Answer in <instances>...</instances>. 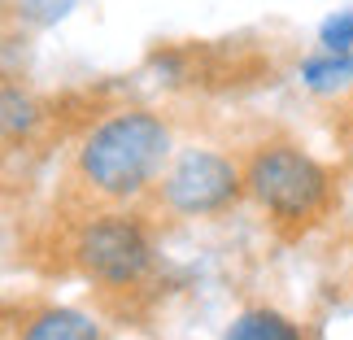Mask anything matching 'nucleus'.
<instances>
[{"instance_id": "9", "label": "nucleus", "mask_w": 353, "mask_h": 340, "mask_svg": "<svg viewBox=\"0 0 353 340\" xmlns=\"http://www.w3.org/2000/svg\"><path fill=\"white\" fill-rule=\"evenodd\" d=\"M319 44L332 48V52H353V9H336L319 26Z\"/></svg>"}, {"instance_id": "2", "label": "nucleus", "mask_w": 353, "mask_h": 340, "mask_svg": "<svg viewBox=\"0 0 353 340\" xmlns=\"http://www.w3.org/2000/svg\"><path fill=\"white\" fill-rule=\"evenodd\" d=\"M244 192L270 214V223L301 227L323 214L332 179L305 148H296L288 140H270L262 148H253L249 161H244Z\"/></svg>"}, {"instance_id": "6", "label": "nucleus", "mask_w": 353, "mask_h": 340, "mask_svg": "<svg viewBox=\"0 0 353 340\" xmlns=\"http://www.w3.org/2000/svg\"><path fill=\"white\" fill-rule=\"evenodd\" d=\"M301 83L319 97H336V92L353 88V52H332L323 48L314 57L301 61Z\"/></svg>"}, {"instance_id": "5", "label": "nucleus", "mask_w": 353, "mask_h": 340, "mask_svg": "<svg viewBox=\"0 0 353 340\" xmlns=\"http://www.w3.org/2000/svg\"><path fill=\"white\" fill-rule=\"evenodd\" d=\"M18 340H101L97 323L65 306H39L18 323Z\"/></svg>"}, {"instance_id": "4", "label": "nucleus", "mask_w": 353, "mask_h": 340, "mask_svg": "<svg viewBox=\"0 0 353 340\" xmlns=\"http://www.w3.org/2000/svg\"><path fill=\"white\" fill-rule=\"evenodd\" d=\"M244 192V166L210 148H188L161 174V206L183 219H210L236 206Z\"/></svg>"}, {"instance_id": "8", "label": "nucleus", "mask_w": 353, "mask_h": 340, "mask_svg": "<svg viewBox=\"0 0 353 340\" xmlns=\"http://www.w3.org/2000/svg\"><path fill=\"white\" fill-rule=\"evenodd\" d=\"M39 122L35 101L18 92L13 83H5V140H18V135H31V127Z\"/></svg>"}, {"instance_id": "7", "label": "nucleus", "mask_w": 353, "mask_h": 340, "mask_svg": "<svg viewBox=\"0 0 353 340\" xmlns=\"http://www.w3.org/2000/svg\"><path fill=\"white\" fill-rule=\"evenodd\" d=\"M223 340H301V332H296V323H292L288 314L257 306V310H244V314H236Z\"/></svg>"}, {"instance_id": "3", "label": "nucleus", "mask_w": 353, "mask_h": 340, "mask_svg": "<svg viewBox=\"0 0 353 340\" xmlns=\"http://www.w3.org/2000/svg\"><path fill=\"white\" fill-rule=\"evenodd\" d=\"M70 257L83 270V279H92L97 288L127 292L144 283L153 270V240L131 214H97L74 231Z\"/></svg>"}, {"instance_id": "1", "label": "nucleus", "mask_w": 353, "mask_h": 340, "mask_svg": "<svg viewBox=\"0 0 353 340\" xmlns=\"http://www.w3.org/2000/svg\"><path fill=\"white\" fill-rule=\"evenodd\" d=\"M170 157V127L148 110H118L101 118L74 148V183L88 197L122 206L157 183Z\"/></svg>"}]
</instances>
